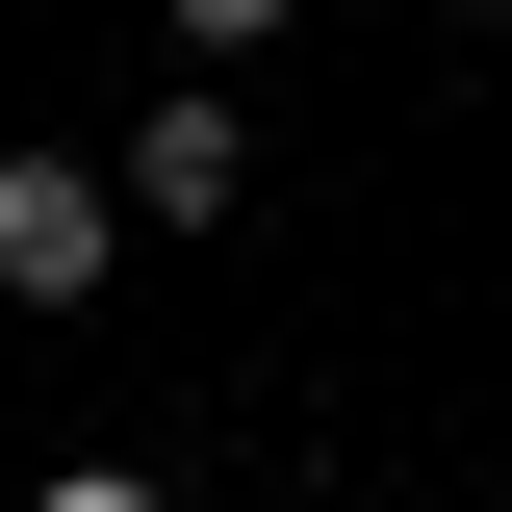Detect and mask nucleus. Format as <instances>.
I'll use <instances>...</instances> for the list:
<instances>
[{
	"label": "nucleus",
	"mask_w": 512,
	"mask_h": 512,
	"mask_svg": "<svg viewBox=\"0 0 512 512\" xmlns=\"http://www.w3.org/2000/svg\"><path fill=\"white\" fill-rule=\"evenodd\" d=\"M26 512H180V487H154V461H52Z\"/></svg>",
	"instance_id": "4"
},
{
	"label": "nucleus",
	"mask_w": 512,
	"mask_h": 512,
	"mask_svg": "<svg viewBox=\"0 0 512 512\" xmlns=\"http://www.w3.org/2000/svg\"><path fill=\"white\" fill-rule=\"evenodd\" d=\"M128 282V154H0V308H103Z\"/></svg>",
	"instance_id": "1"
},
{
	"label": "nucleus",
	"mask_w": 512,
	"mask_h": 512,
	"mask_svg": "<svg viewBox=\"0 0 512 512\" xmlns=\"http://www.w3.org/2000/svg\"><path fill=\"white\" fill-rule=\"evenodd\" d=\"M256 205V103L231 77H154V103H128V231H231Z\"/></svg>",
	"instance_id": "2"
},
{
	"label": "nucleus",
	"mask_w": 512,
	"mask_h": 512,
	"mask_svg": "<svg viewBox=\"0 0 512 512\" xmlns=\"http://www.w3.org/2000/svg\"><path fill=\"white\" fill-rule=\"evenodd\" d=\"M487 512H512V487H487Z\"/></svg>",
	"instance_id": "5"
},
{
	"label": "nucleus",
	"mask_w": 512,
	"mask_h": 512,
	"mask_svg": "<svg viewBox=\"0 0 512 512\" xmlns=\"http://www.w3.org/2000/svg\"><path fill=\"white\" fill-rule=\"evenodd\" d=\"M282 26H308V0H154V52H180V77H231V52H282Z\"/></svg>",
	"instance_id": "3"
}]
</instances>
